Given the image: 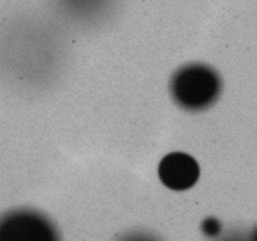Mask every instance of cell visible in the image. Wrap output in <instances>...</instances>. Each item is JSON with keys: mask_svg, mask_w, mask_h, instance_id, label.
Here are the masks:
<instances>
[{"mask_svg": "<svg viewBox=\"0 0 257 241\" xmlns=\"http://www.w3.org/2000/svg\"><path fill=\"white\" fill-rule=\"evenodd\" d=\"M219 74L209 66L193 63L178 70L170 80V93L178 106L187 110L211 107L221 94Z\"/></svg>", "mask_w": 257, "mask_h": 241, "instance_id": "1", "label": "cell"}, {"mask_svg": "<svg viewBox=\"0 0 257 241\" xmlns=\"http://www.w3.org/2000/svg\"><path fill=\"white\" fill-rule=\"evenodd\" d=\"M49 3L57 16L70 26L92 28L107 20L116 0H49Z\"/></svg>", "mask_w": 257, "mask_h": 241, "instance_id": "2", "label": "cell"}, {"mask_svg": "<svg viewBox=\"0 0 257 241\" xmlns=\"http://www.w3.org/2000/svg\"><path fill=\"white\" fill-rule=\"evenodd\" d=\"M7 238L13 241H56L53 224L37 211H19L7 218Z\"/></svg>", "mask_w": 257, "mask_h": 241, "instance_id": "3", "label": "cell"}, {"mask_svg": "<svg viewBox=\"0 0 257 241\" xmlns=\"http://www.w3.org/2000/svg\"><path fill=\"white\" fill-rule=\"evenodd\" d=\"M159 177L167 188L184 191L192 188L199 178V166L189 154L174 152L162 160Z\"/></svg>", "mask_w": 257, "mask_h": 241, "instance_id": "4", "label": "cell"}]
</instances>
